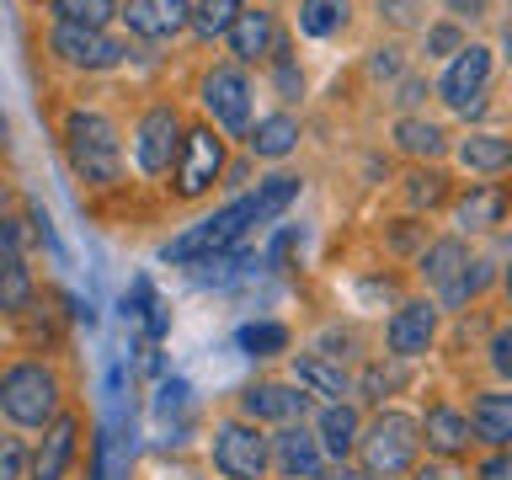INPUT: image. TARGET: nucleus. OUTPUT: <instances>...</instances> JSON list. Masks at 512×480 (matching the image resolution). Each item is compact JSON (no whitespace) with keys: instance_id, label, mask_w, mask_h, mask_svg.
I'll list each match as a JSON object with an SVG mask.
<instances>
[{"instance_id":"1","label":"nucleus","mask_w":512,"mask_h":480,"mask_svg":"<svg viewBox=\"0 0 512 480\" xmlns=\"http://www.w3.org/2000/svg\"><path fill=\"white\" fill-rule=\"evenodd\" d=\"M59 374L38 358H22L0 374V416L16 427H54L59 422Z\"/></svg>"},{"instance_id":"2","label":"nucleus","mask_w":512,"mask_h":480,"mask_svg":"<svg viewBox=\"0 0 512 480\" xmlns=\"http://www.w3.org/2000/svg\"><path fill=\"white\" fill-rule=\"evenodd\" d=\"M416 454H422V422L411 411H379L358 438V459L368 480H395L416 470Z\"/></svg>"},{"instance_id":"3","label":"nucleus","mask_w":512,"mask_h":480,"mask_svg":"<svg viewBox=\"0 0 512 480\" xmlns=\"http://www.w3.org/2000/svg\"><path fill=\"white\" fill-rule=\"evenodd\" d=\"M64 150H70V166L86 176V182H96V187L118 182V166H123L118 128H112L102 112H70V123H64Z\"/></svg>"},{"instance_id":"4","label":"nucleus","mask_w":512,"mask_h":480,"mask_svg":"<svg viewBox=\"0 0 512 480\" xmlns=\"http://www.w3.org/2000/svg\"><path fill=\"white\" fill-rule=\"evenodd\" d=\"M251 224H256V198H235L230 208H219V214L198 219L192 230H182L176 240H166L160 256H166V262H203V256L230 251L235 240L251 230Z\"/></svg>"},{"instance_id":"5","label":"nucleus","mask_w":512,"mask_h":480,"mask_svg":"<svg viewBox=\"0 0 512 480\" xmlns=\"http://www.w3.org/2000/svg\"><path fill=\"white\" fill-rule=\"evenodd\" d=\"M214 470L224 480H262L272 470V438L256 422H219L214 427Z\"/></svg>"},{"instance_id":"6","label":"nucleus","mask_w":512,"mask_h":480,"mask_svg":"<svg viewBox=\"0 0 512 480\" xmlns=\"http://www.w3.org/2000/svg\"><path fill=\"white\" fill-rule=\"evenodd\" d=\"M182 123H176L171 107H150L134 128V160L144 176H166L171 160H182Z\"/></svg>"},{"instance_id":"7","label":"nucleus","mask_w":512,"mask_h":480,"mask_svg":"<svg viewBox=\"0 0 512 480\" xmlns=\"http://www.w3.org/2000/svg\"><path fill=\"white\" fill-rule=\"evenodd\" d=\"M203 107L214 112L219 128H230V134H246L251 123V80L240 64H214V70L203 75Z\"/></svg>"},{"instance_id":"8","label":"nucleus","mask_w":512,"mask_h":480,"mask_svg":"<svg viewBox=\"0 0 512 480\" xmlns=\"http://www.w3.org/2000/svg\"><path fill=\"white\" fill-rule=\"evenodd\" d=\"M470 251H464V240H432V246L422 251V278H427V288H438V299L443 304H470L475 294H470Z\"/></svg>"},{"instance_id":"9","label":"nucleus","mask_w":512,"mask_h":480,"mask_svg":"<svg viewBox=\"0 0 512 480\" xmlns=\"http://www.w3.org/2000/svg\"><path fill=\"white\" fill-rule=\"evenodd\" d=\"M219 171H224V144L214 139V128H192L182 139V160H176V198H203Z\"/></svg>"},{"instance_id":"10","label":"nucleus","mask_w":512,"mask_h":480,"mask_svg":"<svg viewBox=\"0 0 512 480\" xmlns=\"http://www.w3.org/2000/svg\"><path fill=\"white\" fill-rule=\"evenodd\" d=\"M486 80H491V48H459L454 64H448V75H443V102L454 107V112H480V96H486Z\"/></svg>"},{"instance_id":"11","label":"nucleus","mask_w":512,"mask_h":480,"mask_svg":"<svg viewBox=\"0 0 512 480\" xmlns=\"http://www.w3.org/2000/svg\"><path fill=\"white\" fill-rule=\"evenodd\" d=\"M304 411H310V395L299 390V384H246L240 390V416L246 422H272V427H288V422H304Z\"/></svg>"},{"instance_id":"12","label":"nucleus","mask_w":512,"mask_h":480,"mask_svg":"<svg viewBox=\"0 0 512 480\" xmlns=\"http://www.w3.org/2000/svg\"><path fill=\"white\" fill-rule=\"evenodd\" d=\"M54 54L64 64H75V70H112L128 48L118 38H107V32H96V27H70V22H59L54 27Z\"/></svg>"},{"instance_id":"13","label":"nucleus","mask_w":512,"mask_h":480,"mask_svg":"<svg viewBox=\"0 0 512 480\" xmlns=\"http://www.w3.org/2000/svg\"><path fill=\"white\" fill-rule=\"evenodd\" d=\"M272 464H278L283 480H320L326 448H320V438L304 422H288V427H278V438H272Z\"/></svg>"},{"instance_id":"14","label":"nucleus","mask_w":512,"mask_h":480,"mask_svg":"<svg viewBox=\"0 0 512 480\" xmlns=\"http://www.w3.org/2000/svg\"><path fill=\"white\" fill-rule=\"evenodd\" d=\"M432 336H438V304H427V299L400 304V310L390 315V326H384L390 358H422V352L432 347Z\"/></svg>"},{"instance_id":"15","label":"nucleus","mask_w":512,"mask_h":480,"mask_svg":"<svg viewBox=\"0 0 512 480\" xmlns=\"http://www.w3.org/2000/svg\"><path fill=\"white\" fill-rule=\"evenodd\" d=\"M32 304V272L22 256V235L11 230V219H0V315H22Z\"/></svg>"},{"instance_id":"16","label":"nucleus","mask_w":512,"mask_h":480,"mask_svg":"<svg viewBox=\"0 0 512 480\" xmlns=\"http://www.w3.org/2000/svg\"><path fill=\"white\" fill-rule=\"evenodd\" d=\"M422 443L432 448L438 459H464L470 454V443H475V427H470V416L464 411H454V406H432L427 416H422Z\"/></svg>"},{"instance_id":"17","label":"nucleus","mask_w":512,"mask_h":480,"mask_svg":"<svg viewBox=\"0 0 512 480\" xmlns=\"http://www.w3.org/2000/svg\"><path fill=\"white\" fill-rule=\"evenodd\" d=\"M123 22L134 27L139 38H176V32L192 22V6L187 0H128Z\"/></svg>"},{"instance_id":"18","label":"nucleus","mask_w":512,"mask_h":480,"mask_svg":"<svg viewBox=\"0 0 512 480\" xmlns=\"http://www.w3.org/2000/svg\"><path fill=\"white\" fill-rule=\"evenodd\" d=\"M294 384H299L304 395L331 400V406H342V400L352 395L347 368H342V363H331V358H320V352H299V358H294Z\"/></svg>"},{"instance_id":"19","label":"nucleus","mask_w":512,"mask_h":480,"mask_svg":"<svg viewBox=\"0 0 512 480\" xmlns=\"http://www.w3.org/2000/svg\"><path fill=\"white\" fill-rule=\"evenodd\" d=\"M507 214V187H496V182H475L464 198H454V224L464 235H475V230H496Z\"/></svg>"},{"instance_id":"20","label":"nucleus","mask_w":512,"mask_h":480,"mask_svg":"<svg viewBox=\"0 0 512 480\" xmlns=\"http://www.w3.org/2000/svg\"><path fill=\"white\" fill-rule=\"evenodd\" d=\"M75 438H80V422L75 416H59L54 427H43V443L32 454V480H64L75 459Z\"/></svg>"},{"instance_id":"21","label":"nucleus","mask_w":512,"mask_h":480,"mask_svg":"<svg viewBox=\"0 0 512 480\" xmlns=\"http://www.w3.org/2000/svg\"><path fill=\"white\" fill-rule=\"evenodd\" d=\"M320 448H326V459H336V464H347L352 454H358V438H363V416H358V406L352 400H342V406H326L320 411Z\"/></svg>"},{"instance_id":"22","label":"nucleus","mask_w":512,"mask_h":480,"mask_svg":"<svg viewBox=\"0 0 512 480\" xmlns=\"http://www.w3.org/2000/svg\"><path fill=\"white\" fill-rule=\"evenodd\" d=\"M470 427H475V443H486V448H512V390H486V395H475Z\"/></svg>"},{"instance_id":"23","label":"nucleus","mask_w":512,"mask_h":480,"mask_svg":"<svg viewBox=\"0 0 512 480\" xmlns=\"http://www.w3.org/2000/svg\"><path fill=\"white\" fill-rule=\"evenodd\" d=\"M272 43H278V27H272V11H240V22L230 27V48L235 59H267Z\"/></svg>"},{"instance_id":"24","label":"nucleus","mask_w":512,"mask_h":480,"mask_svg":"<svg viewBox=\"0 0 512 480\" xmlns=\"http://www.w3.org/2000/svg\"><path fill=\"white\" fill-rule=\"evenodd\" d=\"M246 144H251V155H262V160H283L299 144V123L288 118V112H272V118H262L256 128H246Z\"/></svg>"},{"instance_id":"25","label":"nucleus","mask_w":512,"mask_h":480,"mask_svg":"<svg viewBox=\"0 0 512 480\" xmlns=\"http://www.w3.org/2000/svg\"><path fill=\"white\" fill-rule=\"evenodd\" d=\"M459 166L464 171H507L512 166V139H502V134H470L459 144Z\"/></svg>"},{"instance_id":"26","label":"nucleus","mask_w":512,"mask_h":480,"mask_svg":"<svg viewBox=\"0 0 512 480\" xmlns=\"http://www.w3.org/2000/svg\"><path fill=\"white\" fill-rule=\"evenodd\" d=\"M294 198H299V176H288V171L267 176V182L256 187V224H272Z\"/></svg>"},{"instance_id":"27","label":"nucleus","mask_w":512,"mask_h":480,"mask_svg":"<svg viewBox=\"0 0 512 480\" xmlns=\"http://www.w3.org/2000/svg\"><path fill=\"white\" fill-rule=\"evenodd\" d=\"M240 11H246L240 0H198V6H192V27H198L203 38H230Z\"/></svg>"},{"instance_id":"28","label":"nucleus","mask_w":512,"mask_h":480,"mask_svg":"<svg viewBox=\"0 0 512 480\" xmlns=\"http://www.w3.org/2000/svg\"><path fill=\"white\" fill-rule=\"evenodd\" d=\"M235 342L246 358H272V352L288 347V326H278V320H251V326H240Z\"/></svg>"},{"instance_id":"29","label":"nucleus","mask_w":512,"mask_h":480,"mask_svg":"<svg viewBox=\"0 0 512 480\" xmlns=\"http://www.w3.org/2000/svg\"><path fill=\"white\" fill-rule=\"evenodd\" d=\"M395 144L406 155H443V128L438 123H422V118H400L395 123Z\"/></svg>"},{"instance_id":"30","label":"nucleus","mask_w":512,"mask_h":480,"mask_svg":"<svg viewBox=\"0 0 512 480\" xmlns=\"http://www.w3.org/2000/svg\"><path fill=\"white\" fill-rule=\"evenodd\" d=\"M54 11H59V22H70V27L102 32L112 16H118V0H54Z\"/></svg>"},{"instance_id":"31","label":"nucleus","mask_w":512,"mask_h":480,"mask_svg":"<svg viewBox=\"0 0 512 480\" xmlns=\"http://www.w3.org/2000/svg\"><path fill=\"white\" fill-rule=\"evenodd\" d=\"M342 22H347V0H304L299 6V27L310 38H331Z\"/></svg>"},{"instance_id":"32","label":"nucleus","mask_w":512,"mask_h":480,"mask_svg":"<svg viewBox=\"0 0 512 480\" xmlns=\"http://www.w3.org/2000/svg\"><path fill=\"white\" fill-rule=\"evenodd\" d=\"M406 198H411V208H438L448 198V176L443 171H411L406 176Z\"/></svg>"},{"instance_id":"33","label":"nucleus","mask_w":512,"mask_h":480,"mask_svg":"<svg viewBox=\"0 0 512 480\" xmlns=\"http://www.w3.org/2000/svg\"><path fill=\"white\" fill-rule=\"evenodd\" d=\"M32 475V454L22 438H11V432H0V480H27Z\"/></svg>"},{"instance_id":"34","label":"nucleus","mask_w":512,"mask_h":480,"mask_svg":"<svg viewBox=\"0 0 512 480\" xmlns=\"http://www.w3.org/2000/svg\"><path fill=\"white\" fill-rule=\"evenodd\" d=\"M491 368L512 384V326H502V331L491 336Z\"/></svg>"},{"instance_id":"35","label":"nucleus","mask_w":512,"mask_h":480,"mask_svg":"<svg viewBox=\"0 0 512 480\" xmlns=\"http://www.w3.org/2000/svg\"><path fill=\"white\" fill-rule=\"evenodd\" d=\"M358 390H363V400H384V390H395V374H384V368L374 363V368H363V379H358Z\"/></svg>"},{"instance_id":"36","label":"nucleus","mask_w":512,"mask_h":480,"mask_svg":"<svg viewBox=\"0 0 512 480\" xmlns=\"http://www.w3.org/2000/svg\"><path fill=\"white\" fill-rule=\"evenodd\" d=\"M459 48H470V43H459V27L454 22H443V27L427 32V54H459Z\"/></svg>"},{"instance_id":"37","label":"nucleus","mask_w":512,"mask_h":480,"mask_svg":"<svg viewBox=\"0 0 512 480\" xmlns=\"http://www.w3.org/2000/svg\"><path fill=\"white\" fill-rule=\"evenodd\" d=\"M480 480H512V448H491L480 459Z\"/></svg>"},{"instance_id":"38","label":"nucleus","mask_w":512,"mask_h":480,"mask_svg":"<svg viewBox=\"0 0 512 480\" xmlns=\"http://www.w3.org/2000/svg\"><path fill=\"white\" fill-rule=\"evenodd\" d=\"M416 480H464V475L443 459V464H416Z\"/></svg>"},{"instance_id":"39","label":"nucleus","mask_w":512,"mask_h":480,"mask_svg":"<svg viewBox=\"0 0 512 480\" xmlns=\"http://www.w3.org/2000/svg\"><path fill=\"white\" fill-rule=\"evenodd\" d=\"M395 70H400L395 48H379V59H374V75H395Z\"/></svg>"},{"instance_id":"40","label":"nucleus","mask_w":512,"mask_h":480,"mask_svg":"<svg viewBox=\"0 0 512 480\" xmlns=\"http://www.w3.org/2000/svg\"><path fill=\"white\" fill-rule=\"evenodd\" d=\"M448 11H454V16H480V11H486V0H448Z\"/></svg>"},{"instance_id":"41","label":"nucleus","mask_w":512,"mask_h":480,"mask_svg":"<svg viewBox=\"0 0 512 480\" xmlns=\"http://www.w3.org/2000/svg\"><path fill=\"white\" fill-rule=\"evenodd\" d=\"M422 80H406V86H400V107H411V102H422Z\"/></svg>"},{"instance_id":"42","label":"nucleus","mask_w":512,"mask_h":480,"mask_svg":"<svg viewBox=\"0 0 512 480\" xmlns=\"http://www.w3.org/2000/svg\"><path fill=\"white\" fill-rule=\"evenodd\" d=\"M326 480H363L358 470H352V464H331V475Z\"/></svg>"},{"instance_id":"43","label":"nucleus","mask_w":512,"mask_h":480,"mask_svg":"<svg viewBox=\"0 0 512 480\" xmlns=\"http://www.w3.org/2000/svg\"><path fill=\"white\" fill-rule=\"evenodd\" d=\"M502 288H507V304H512V267L502 272Z\"/></svg>"},{"instance_id":"44","label":"nucleus","mask_w":512,"mask_h":480,"mask_svg":"<svg viewBox=\"0 0 512 480\" xmlns=\"http://www.w3.org/2000/svg\"><path fill=\"white\" fill-rule=\"evenodd\" d=\"M0 139H6V118H0Z\"/></svg>"}]
</instances>
